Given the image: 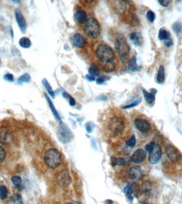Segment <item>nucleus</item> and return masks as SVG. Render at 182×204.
<instances>
[{
  "label": "nucleus",
  "instance_id": "0eeeda50",
  "mask_svg": "<svg viewBox=\"0 0 182 204\" xmlns=\"http://www.w3.org/2000/svg\"><path fill=\"white\" fill-rule=\"evenodd\" d=\"M165 152L167 158L172 162H178L182 159V155L180 152L172 145L166 146Z\"/></svg>",
  "mask_w": 182,
  "mask_h": 204
},
{
  "label": "nucleus",
  "instance_id": "1a4fd4ad",
  "mask_svg": "<svg viewBox=\"0 0 182 204\" xmlns=\"http://www.w3.org/2000/svg\"><path fill=\"white\" fill-rule=\"evenodd\" d=\"M134 125L136 129L142 133H148L151 129L150 123L142 118L136 119L134 121Z\"/></svg>",
  "mask_w": 182,
  "mask_h": 204
},
{
  "label": "nucleus",
  "instance_id": "de8ad7c7",
  "mask_svg": "<svg viewBox=\"0 0 182 204\" xmlns=\"http://www.w3.org/2000/svg\"><path fill=\"white\" fill-rule=\"evenodd\" d=\"M69 204H81V202H70Z\"/></svg>",
  "mask_w": 182,
  "mask_h": 204
},
{
  "label": "nucleus",
  "instance_id": "c756f323",
  "mask_svg": "<svg viewBox=\"0 0 182 204\" xmlns=\"http://www.w3.org/2000/svg\"><path fill=\"white\" fill-rule=\"evenodd\" d=\"M42 83L43 86H44L45 88H46L47 91H48L49 95H50L51 97H52L53 98H55V93L54 91H53L52 88V87H51L50 85L48 83V81L46 79H43L42 80Z\"/></svg>",
  "mask_w": 182,
  "mask_h": 204
},
{
  "label": "nucleus",
  "instance_id": "f8f14e48",
  "mask_svg": "<svg viewBox=\"0 0 182 204\" xmlns=\"http://www.w3.org/2000/svg\"><path fill=\"white\" fill-rule=\"evenodd\" d=\"M15 16L20 31L22 33H25L26 31L27 24L22 12L19 9H16L15 10Z\"/></svg>",
  "mask_w": 182,
  "mask_h": 204
},
{
  "label": "nucleus",
  "instance_id": "4468645a",
  "mask_svg": "<svg viewBox=\"0 0 182 204\" xmlns=\"http://www.w3.org/2000/svg\"><path fill=\"white\" fill-rule=\"evenodd\" d=\"M110 2L112 3V8L118 13H123L127 10V3L125 1H112Z\"/></svg>",
  "mask_w": 182,
  "mask_h": 204
},
{
  "label": "nucleus",
  "instance_id": "4c0bfd02",
  "mask_svg": "<svg viewBox=\"0 0 182 204\" xmlns=\"http://www.w3.org/2000/svg\"><path fill=\"white\" fill-rule=\"evenodd\" d=\"M4 79L9 82H13L14 81V77L11 73H7L4 76Z\"/></svg>",
  "mask_w": 182,
  "mask_h": 204
},
{
  "label": "nucleus",
  "instance_id": "37998d69",
  "mask_svg": "<svg viewBox=\"0 0 182 204\" xmlns=\"http://www.w3.org/2000/svg\"><path fill=\"white\" fill-rule=\"evenodd\" d=\"M159 4L164 7H167L169 5L170 3V1L168 0H164V1H159Z\"/></svg>",
  "mask_w": 182,
  "mask_h": 204
},
{
  "label": "nucleus",
  "instance_id": "2f4dec72",
  "mask_svg": "<svg viewBox=\"0 0 182 204\" xmlns=\"http://www.w3.org/2000/svg\"><path fill=\"white\" fill-rule=\"evenodd\" d=\"M173 29L177 35L180 34L182 31V24L180 22H176L173 26Z\"/></svg>",
  "mask_w": 182,
  "mask_h": 204
},
{
  "label": "nucleus",
  "instance_id": "cd10ccee",
  "mask_svg": "<svg viewBox=\"0 0 182 204\" xmlns=\"http://www.w3.org/2000/svg\"><path fill=\"white\" fill-rule=\"evenodd\" d=\"M89 75L92 76L93 77L99 76L100 75V69L99 67L95 64H92L89 69Z\"/></svg>",
  "mask_w": 182,
  "mask_h": 204
},
{
  "label": "nucleus",
  "instance_id": "7ed1b4c3",
  "mask_svg": "<svg viewBox=\"0 0 182 204\" xmlns=\"http://www.w3.org/2000/svg\"><path fill=\"white\" fill-rule=\"evenodd\" d=\"M44 161L47 167L55 169L59 167L61 162L60 153L55 148H50L45 153Z\"/></svg>",
  "mask_w": 182,
  "mask_h": 204
},
{
  "label": "nucleus",
  "instance_id": "5701e85b",
  "mask_svg": "<svg viewBox=\"0 0 182 204\" xmlns=\"http://www.w3.org/2000/svg\"><path fill=\"white\" fill-rule=\"evenodd\" d=\"M116 65L115 61L107 63L102 65V69L105 72L110 73L114 71L115 69Z\"/></svg>",
  "mask_w": 182,
  "mask_h": 204
},
{
  "label": "nucleus",
  "instance_id": "412c9836",
  "mask_svg": "<svg viewBox=\"0 0 182 204\" xmlns=\"http://www.w3.org/2000/svg\"><path fill=\"white\" fill-rule=\"evenodd\" d=\"M142 91L146 103L149 105H152L154 104L155 101V95L152 94V93H149L144 89H143Z\"/></svg>",
  "mask_w": 182,
  "mask_h": 204
},
{
  "label": "nucleus",
  "instance_id": "9d476101",
  "mask_svg": "<svg viewBox=\"0 0 182 204\" xmlns=\"http://www.w3.org/2000/svg\"><path fill=\"white\" fill-rule=\"evenodd\" d=\"M71 43L74 47L77 49H82L85 46L86 41L84 37L79 33H75L71 36Z\"/></svg>",
  "mask_w": 182,
  "mask_h": 204
},
{
  "label": "nucleus",
  "instance_id": "aec40b11",
  "mask_svg": "<svg viewBox=\"0 0 182 204\" xmlns=\"http://www.w3.org/2000/svg\"><path fill=\"white\" fill-rule=\"evenodd\" d=\"M157 82L162 84L165 82V68L163 65H160L159 67L157 76Z\"/></svg>",
  "mask_w": 182,
  "mask_h": 204
},
{
  "label": "nucleus",
  "instance_id": "a211bd4d",
  "mask_svg": "<svg viewBox=\"0 0 182 204\" xmlns=\"http://www.w3.org/2000/svg\"><path fill=\"white\" fill-rule=\"evenodd\" d=\"M58 180L59 183H61L63 185H66L68 184L70 182V177L68 172L63 171L59 174Z\"/></svg>",
  "mask_w": 182,
  "mask_h": 204
},
{
  "label": "nucleus",
  "instance_id": "72a5a7b5",
  "mask_svg": "<svg viewBox=\"0 0 182 204\" xmlns=\"http://www.w3.org/2000/svg\"><path fill=\"white\" fill-rule=\"evenodd\" d=\"M30 80V75L28 73H25L19 78L18 81L19 83H28Z\"/></svg>",
  "mask_w": 182,
  "mask_h": 204
},
{
  "label": "nucleus",
  "instance_id": "f704fd0d",
  "mask_svg": "<svg viewBox=\"0 0 182 204\" xmlns=\"http://www.w3.org/2000/svg\"><path fill=\"white\" fill-rule=\"evenodd\" d=\"M141 98L139 97V98H138V99L135 100V101L133 102V103L130 104V105L125 106L122 107V109H131V108H132V107H135V106H136L137 105H138L141 103Z\"/></svg>",
  "mask_w": 182,
  "mask_h": 204
},
{
  "label": "nucleus",
  "instance_id": "7c9ffc66",
  "mask_svg": "<svg viewBox=\"0 0 182 204\" xmlns=\"http://www.w3.org/2000/svg\"><path fill=\"white\" fill-rule=\"evenodd\" d=\"M8 195V190L5 186H0V199L3 200L6 199Z\"/></svg>",
  "mask_w": 182,
  "mask_h": 204
},
{
  "label": "nucleus",
  "instance_id": "20e7f679",
  "mask_svg": "<svg viewBox=\"0 0 182 204\" xmlns=\"http://www.w3.org/2000/svg\"><path fill=\"white\" fill-rule=\"evenodd\" d=\"M115 47L116 51L121 59H127L130 55V47L125 38L121 35H117L116 36Z\"/></svg>",
  "mask_w": 182,
  "mask_h": 204
},
{
  "label": "nucleus",
  "instance_id": "dca6fc26",
  "mask_svg": "<svg viewBox=\"0 0 182 204\" xmlns=\"http://www.w3.org/2000/svg\"><path fill=\"white\" fill-rule=\"evenodd\" d=\"M130 38L134 44L136 46H141L143 43V38L139 32H132L130 34Z\"/></svg>",
  "mask_w": 182,
  "mask_h": 204
},
{
  "label": "nucleus",
  "instance_id": "39448f33",
  "mask_svg": "<svg viewBox=\"0 0 182 204\" xmlns=\"http://www.w3.org/2000/svg\"><path fill=\"white\" fill-rule=\"evenodd\" d=\"M109 128L113 135H117L123 132L125 124L123 120L119 117H112L110 120Z\"/></svg>",
  "mask_w": 182,
  "mask_h": 204
},
{
  "label": "nucleus",
  "instance_id": "6ab92c4d",
  "mask_svg": "<svg viewBox=\"0 0 182 204\" xmlns=\"http://www.w3.org/2000/svg\"><path fill=\"white\" fill-rule=\"evenodd\" d=\"M11 181L14 184L15 187L19 191H21L24 189V184L21 178L19 176H12Z\"/></svg>",
  "mask_w": 182,
  "mask_h": 204
},
{
  "label": "nucleus",
  "instance_id": "c9c22d12",
  "mask_svg": "<svg viewBox=\"0 0 182 204\" xmlns=\"http://www.w3.org/2000/svg\"><path fill=\"white\" fill-rule=\"evenodd\" d=\"M146 16L148 20L150 22H154L156 19V14L154 13V12L151 10L148 11Z\"/></svg>",
  "mask_w": 182,
  "mask_h": 204
},
{
  "label": "nucleus",
  "instance_id": "f3484780",
  "mask_svg": "<svg viewBox=\"0 0 182 204\" xmlns=\"http://www.w3.org/2000/svg\"><path fill=\"white\" fill-rule=\"evenodd\" d=\"M45 96L46 97V99H47V101L48 102L49 106H50V107L51 109V111L52 112L53 114L54 115L55 118L56 120H58L60 123H61V122H62L61 119L60 117V115H59V113H58V112H57V110L55 109V105L53 104V103H52V102L51 101L50 98H49L48 95H47L46 93H45Z\"/></svg>",
  "mask_w": 182,
  "mask_h": 204
},
{
  "label": "nucleus",
  "instance_id": "a18cd8bd",
  "mask_svg": "<svg viewBox=\"0 0 182 204\" xmlns=\"http://www.w3.org/2000/svg\"><path fill=\"white\" fill-rule=\"evenodd\" d=\"M86 79L89 80V81H94L95 80V77H93L92 76H91L90 75H87L86 76Z\"/></svg>",
  "mask_w": 182,
  "mask_h": 204
},
{
  "label": "nucleus",
  "instance_id": "79ce46f5",
  "mask_svg": "<svg viewBox=\"0 0 182 204\" xmlns=\"http://www.w3.org/2000/svg\"><path fill=\"white\" fill-rule=\"evenodd\" d=\"M173 45V41L170 38L164 42V45L167 47H170Z\"/></svg>",
  "mask_w": 182,
  "mask_h": 204
},
{
  "label": "nucleus",
  "instance_id": "ea45409f",
  "mask_svg": "<svg viewBox=\"0 0 182 204\" xmlns=\"http://www.w3.org/2000/svg\"><path fill=\"white\" fill-rule=\"evenodd\" d=\"M155 143H156L154 142H151V143H149L148 145H146V147H145V149H146V151L148 152V153H150V151L154 148Z\"/></svg>",
  "mask_w": 182,
  "mask_h": 204
},
{
  "label": "nucleus",
  "instance_id": "c03bdc74",
  "mask_svg": "<svg viewBox=\"0 0 182 204\" xmlns=\"http://www.w3.org/2000/svg\"><path fill=\"white\" fill-rule=\"evenodd\" d=\"M68 98L69 100V105L71 106H75L76 105L75 99L71 95H69V97H68Z\"/></svg>",
  "mask_w": 182,
  "mask_h": 204
},
{
  "label": "nucleus",
  "instance_id": "bb28decb",
  "mask_svg": "<svg viewBox=\"0 0 182 204\" xmlns=\"http://www.w3.org/2000/svg\"><path fill=\"white\" fill-rule=\"evenodd\" d=\"M170 34L168 31L164 28H161L159 32L158 38L160 41H166L170 38Z\"/></svg>",
  "mask_w": 182,
  "mask_h": 204
},
{
  "label": "nucleus",
  "instance_id": "2eb2a0df",
  "mask_svg": "<svg viewBox=\"0 0 182 204\" xmlns=\"http://www.w3.org/2000/svg\"><path fill=\"white\" fill-rule=\"evenodd\" d=\"M89 18L87 13L83 10H79L75 13V20L79 24L84 25Z\"/></svg>",
  "mask_w": 182,
  "mask_h": 204
},
{
  "label": "nucleus",
  "instance_id": "09e8293b",
  "mask_svg": "<svg viewBox=\"0 0 182 204\" xmlns=\"http://www.w3.org/2000/svg\"><path fill=\"white\" fill-rule=\"evenodd\" d=\"M0 63H1V60H0Z\"/></svg>",
  "mask_w": 182,
  "mask_h": 204
},
{
  "label": "nucleus",
  "instance_id": "58836bf2",
  "mask_svg": "<svg viewBox=\"0 0 182 204\" xmlns=\"http://www.w3.org/2000/svg\"><path fill=\"white\" fill-rule=\"evenodd\" d=\"M108 79V78L107 77H104V76L99 77L97 80V81H97V83L98 85H101V84H102L104 83Z\"/></svg>",
  "mask_w": 182,
  "mask_h": 204
},
{
  "label": "nucleus",
  "instance_id": "423d86ee",
  "mask_svg": "<svg viewBox=\"0 0 182 204\" xmlns=\"http://www.w3.org/2000/svg\"><path fill=\"white\" fill-rule=\"evenodd\" d=\"M58 137L61 143H67L73 139V135L68 128L61 124L58 131Z\"/></svg>",
  "mask_w": 182,
  "mask_h": 204
},
{
  "label": "nucleus",
  "instance_id": "6e6552de",
  "mask_svg": "<svg viewBox=\"0 0 182 204\" xmlns=\"http://www.w3.org/2000/svg\"><path fill=\"white\" fill-rule=\"evenodd\" d=\"M149 153V162L152 165H155L159 162L161 158V148L159 144L155 143L154 148Z\"/></svg>",
  "mask_w": 182,
  "mask_h": 204
},
{
  "label": "nucleus",
  "instance_id": "ddd939ff",
  "mask_svg": "<svg viewBox=\"0 0 182 204\" xmlns=\"http://www.w3.org/2000/svg\"><path fill=\"white\" fill-rule=\"evenodd\" d=\"M143 176V174L140 166H135L130 169L128 177L131 180H140Z\"/></svg>",
  "mask_w": 182,
  "mask_h": 204
},
{
  "label": "nucleus",
  "instance_id": "473e14b6",
  "mask_svg": "<svg viewBox=\"0 0 182 204\" xmlns=\"http://www.w3.org/2000/svg\"><path fill=\"white\" fill-rule=\"evenodd\" d=\"M136 143V139L135 136L133 135H131V137L130 138V139L126 142V144L128 147L133 148L135 146Z\"/></svg>",
  "mask_w": 182,
  "mask_h": 204
},
{
  "label": "nucleus",
  "instance_id": "f03ea898",
  "mask_svg": "<svg viewBox=\"0 0 182 204\" xmlns=\"http://www.w3.org/2000/svg\"><path fill=\"white\" fill-rule=\"evenodd\" d=\"M84 32L90 39H97L101 34V26L99 21L94 17H89L84 25Z\"/></svg>",
  "mask_w": 182,
  "mask_h": 204
},
{
  "label": "nucleus",
  "instance_id": "a878e982",
  "mask_svg": "<svg viewBox=\"0 0 182 204\" xmlns=\"http://www.w3.org/2000/svg\"><path fill=\"white\" fill-rule=\"evenodd\" d=\"M134 185L133 184H128L124 188V192L125 193L126 196H127L128 198L131 201L133 200L132 194L133 192Z\"/></svg>",
  "mask_w": 182,
  "mask_h": 204
},
{
  "label": "nucleus",
  "instance_id": "9b49d317",
  "mask_svg": "<svg viewBox=\"0 0 182 204\" xmlns=\"http://www.w3.org/2000/svg\"><path fill=\"white\" fill-rule=\"evenodd\" d=\"M146 152L142 149H138L136 150L134 152V153L130 158V160L134 163L138 164L143 162L144 161L146 160Z\"/></svg>",
  "mask_w": 182,
  "mask_h": 204
},
{
  "label": "nucleus",
  "instance_id": "4be33fe9",
  "mask_svg": "<svg viewBox=\"0 0 182 204\" xmlns=\"http://www.w3.org/2000/svg\"><path fill=\"white\" fill-rule=\"evenodd\" d=\"M9 204H24L23 199L19 194H16L10 198L9 200Z\"/></svg>",
  "mask_w": 182,
  "mask_h": 204
},
{
  "label": "nucleus",
  "instance_id": "a19ab883",
  "mask_svg": "<svg viewBox=\"0 0 182 204\" xmlns=\"http://www.w3.org/2000/svg\"><path fill=\"white\" fill-rule=\"evenodd\" d=\"M94 126L92 123H87L86 125V130L88 133H91L93 131Z\"/></svg>",
  "mask_w": 182,
  "mask_h": 204
},
{
  "label": "nucleus",
  "instance_id": "e433bc0d",
  "mask_svg": "<svg viewBox=\"0 0 182 204\" xmlns=\"http://www.w3.org/2000/svg\"><path fill=\"white\" fill-rule=\"evenodd\" d=\"M6 158V152L4 148L0 146V163L3 162Z\"/></svg>",
  "mask_w": 182,
  "mask_h": 204
},
{
  "label": "nucleus",
  "instance_id": "c85d7f7f",
  "mask_svg": "<svg viewBox=\"0 0 182 204\" xmlns=\"http://www.w3.org/2000/svg\"><path fill=\"white\" fill-rule=\"evenodd\" d=\"M128 68L132 72H136L138 71V67L136 64V58L135 57H133L128 63Z\"/></svg>",
  "mask_w": 182,
  "mask_h": 204
},
{
  "label": "nucleus",
  "instance_id": "b1692460",
  "mask_svg": "<svg viewBox=\"0 0 182 204\" xmlns=\"http://www.w3.org/2000/svg\"><path fill=\"white\" fill-rule=\"evenodd\" d=\"M111 164L113 166H125L126 165L127 162L123 158H117L115 157L112 156L111 158Z\"/></svg>",
  "mask_w": 182,
  "mask_h": 204
},
{
  "label": "nucleus",
  "instance_id": "49530a36",
  "mask_svg": "<svg viewBox=\"0 0 182 204\" xmlns=\"http://www.w3.org/2000/svg\"><path fill=\"white\" fill-rule=\"evenodd\" d=\"M157 93V91L156 89L153 88V89H151V93H152V94H154V95H156Z\"/></svg>",
  "mask_w": 182,
  "mask_h": 204
},
{
  "label": "nucleus",
  "instance_id": "f257e3e1",
  "mask_svg": "<svg viewBox=\"0 0 182 204\" xmlns=\"http://www.w3.org/2000/svg\"><path fill=\"white\" fill-rule=\"evenodd\" d=\"M96 57L101 64L115 61V54L111 47L105 44H100L95 50Z\"/></svg>",
  "mask_w": 182,
  "mask_h": 204
},
{
  "label": "nucleus",
  "instance_id": "393cba45",
  "mask_svg": "<svg viewBox=\"0 0 182 204\" xmlns=\"http://www.w3.org/2000/svg\"><path fill=\"white\" fill-rule=\"evenodd\" d=\"M19 44L22 48L28 49L31 46L32 43L28 37H23L22 38H21L19 41Z\"/></svg>",
  "mask_w": 182,
  "mask_h": 204
}]
</instances>
